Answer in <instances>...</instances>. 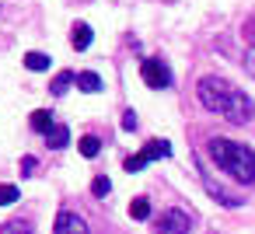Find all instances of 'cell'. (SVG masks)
<instances>
[{"instance_id": "cell-1", "label": "cell", "mask_w": 255, "mask_h": 234, "mask_svg": "<svg viewBox=\"0 0 255 234\" xmlns=\"http://www.w3.org/2000/svg\"><path fill=\"white\" fill-rule=\"evenodd\" d=\"M196 98H199V105H203L206 112H213V116H220V119H227V122H234V126H245V122H252V116H255L252 98H248L241 88H231V84L220 81V77H203V81L196 84Z\"/></svg>"}, {"instance_id": "cell-2", "label": "cell", "mask_w": 255, "mask_h": 234, "mask_svg": "<svg viewBox=\"0 0 255 234\" xmlns=\"http://www.w3.org/2000/svg\"><path fill=\"white\" fill-rule=\"evenodd\" d=\"M206 154H210V161H213L224 175H231L234 182L255 185V150H252V147H245V143H238V140H227V136H213V140L206 143Z\"/></svg>"}, {"instance_id": "cell-3", "label": "cell", "mask_w": 255, "mask_h": 234, "mask_svg": "<svg viewBox=\"0 0 255 234\" xmlns=\"http://www.w3.org/2000/svg\"><path fill=\"white\" fill-rule=\"evenodd\" d=\"M171 154V143L168 140H150L140 154H133V157H126V171H143L150 161H157V157H168Z\"/></svg>"}, {"instance_id": "cell-4", "label": "cell", "mask_w": 255, "mask_h": 234, "mask_svg": "<svg viewBox=\"0 0 255 234\" xmlns=\"http://www.w3.org/2000/svg\"><path fill=\"white\" fill-rule=\"evenodd\" d=\"M140 77H143V84L154 88V91H164V88L171 84V70H168V63H161V60H143V63H140Z\"/></svg>"}, {"instance_id": "cell-5", "label": "cell", "mask_w": 255, "mask_h": 234, "mask_svg": "<svg viewBox=\"0 0 255 234\" xmlns=\"http://www.w3.org/2000/svg\"><path fill=\"white\" fill-rule=\"evenodd\" d=\"M53 231H56V234H88V224H84V217H81V213H74V210H63V213L56 217Z\"/></svg>"}, {"instance_id": "cell-6", "label": "cell", "mask_w": 255, "mask_h": 234, "mask_svg": "<svg viewBox=\"0 0 255 234\" xmlns=\"http://www.w3.org/2000/svg\"><path fill=\"white\" fill-rule=\"evenodd\" d=\"M154 227H157V231H164V234H168V231L185 234V231H192V220H189L185 213H178V210H168V213H164V217H161Z\"/></svg>"}, {"instance_id": "cell-7", "label": "cell", "mask_w": 255, "mask_h": 234, "mask_svg": "<svg viewBox=\"0 0 255 234\" xmlns=\"http://www.w3.org/2000/svg\"><path fill=\"white\" fill-rule=\"evenodd\" d=\"M42 136H46V147H49V150H63V147L70 143V129H67V126H49Z\"/></svg>"}, {"instance_id": "cell-8", "label": "cell", "mask_w": 255, "mask_h": 234, "mask_svg": "<svg viewBox=\"0 0 255 234\" xmlns=\"http://www.w3.org/2000/svg\"><path fill=\"white\" fill-rule=\"evenodd\" d=\"M91 39H95V35H91V25H74L70 42H74V49H77V53H84V49L91 46Z\"/></svg>"}, {"instance_id": "cell-9", "label": "cell", "mask_w": 255, "mask_h": 234, "mask_svg": "<svg viewBox=\"0 0 255 234\" xmlns=\"http://www.w3.org/2000/svg\"><path fill=\"white\" fill-rule=\"evenodd\" d=\"M74 84H77L81 91H88V95L102 91V77H98V74H91V70H88V74H77V77H74Z\"/></svg>"}, {"instance_id": "cell-10", "label": "cell", "mask_w": 255, "mask_h": 234, "mask_svg": "<svg viewBox=\"0 0 255 234\" xmlns=\"http://www.w3.org/2000/svg\"><path fill=\"white\" fill-rule=\"evenodd\" d=\"M70 84H74V74H70V70H63V74H56V81L49 84V91L60 98V95H67V91H70Z\"/></svg>"}, {"instance_id": "cell-11", "label": "cell", "mask_w": 255, "mask_h": 234, "mask_svg": "<svg viewBox=\"0 0 255 234\" xmlns=\"http://www.w3.org/2000/svg\"><path fill=\"white\" fill-rule=\"evenodd\" d=\"M129 217H133V220H147V217H150V199L136 196V199L129 203Z\"/></svg>"}, {"instance_id": "cell-12", "label": "cell", "mask_w": 255, "mask_h": 234, "mask_svg": "<svg viewBox=\"0 0 255 234\" xmlns=\"http://www.w3.org/2000/svg\"><path fill=\"white\" fill-rule=\"evenodd\" d=\"M25 67L35 70V74H42V70H49V56H46V53H28V56H25Z\"/></svg>"}, {"instance_id": "cell-13", "label": "cell", "mask_w": 255, "mask_h": 234, "mask_svg": "<svg viewBox=\"0 0 255 234\" xmlns=\"http://www.w3.org/2000/svg\"><path fill=\"white\" fill-rule=\"evenodd\" d=\"M98 150H102V140L88 133V136L81 140V154H84V157H98Z\"/></svg>"}, {"instance_id": "cell-14", "label": "cell", "mask_w": 255, "mask_h": 234, "mask_svg": "<svg viewBox=\"0 0 255 234\" xmlns=\"http://www.w3.org/2000/svg\"><path fill=\"white\" fill-rule=\"evenodd\" d=\"M49 126H53V116H49L46 109H39V112L32 116V129H39V133H46Z\"/></svg>"}, {"instance_id": "cell-15", "label": "cell", "mask_w": 255, "mask_h": 234, "mask_svg": "<svg viewBox=\"0 0 255 234\" xmlns=\"http://www.w3.org/2000/svg\"><path fill=\"white\" fill-rule=\"evenodd\" d=\"M18 185H0V206H11V203H18Z\"/></svg>"}, {"instance_id": "cell-16", "label": "cell", "mask_w": 255, "mask_h": 234, "mask_svg": "<svg viewBox=\"0 0 255 234\" xmlns=\"http://www.w3.org/2000/svg\"><path fill=\"white\" fill-rule=\"evenodd\" d=\"M91 189H95V196H98V199H105V196H109V192H112V182H109V178H105V175H98V178H95V185H91Z\"/></svg>"}, {"instance_id": "cell-17", "label": "cell", "mask_w": 255, "mask_h": 234, "mask_svg": "<svg viewBox=\"0 0 255 234\" xmlns=\"http://www.w3.org/2000/svg\"><path fill=\"white\" fill-rule=\"evenodd\" d=\"M245 70L255 77V42H252V46H248V53H245Z\"/></svg>"}, {"instance_id": "cell-18", "label": "cell", "mask_w": 255, "mask_h": 234, "mask_svg": "<svg viewBox=\"0 0 255 234\" xmlns=\"http://www.w3.org/2000/svg\"><path fill=\"white\" fill-rule=\"evenodd\" d=\"M35 164H39L35 157H21V175H25V178H28V175H35Z\"/></svg>"}, {"instance_id": "cell-19", "label": "cell", "mask_w": 255, "mask_h": 234, "mask_svg": "<svg viewBox=\"0 0 255 234\" xmlns=\"http://www.w3.org/2000/svg\"><path fill=\"white\" fill-rule=\"evenodd\" d=\"M11 231H32V224H4L0 234H11Z\"/></svg>"}, {"instance_id": "cell-20", "label": "cell", "mask_w": 255, "mask_h": 234, "mask_svg": "<svg viewBox=\"0 0 255 234\" xmlns=\"http://www.w3.org/2000/svg\"><path fill=\"white\" fill-rule=\"evenodd\" d=\"M248 32H252V35H255V14H252V18H248Z\"/></svg>"}]
</instances>
